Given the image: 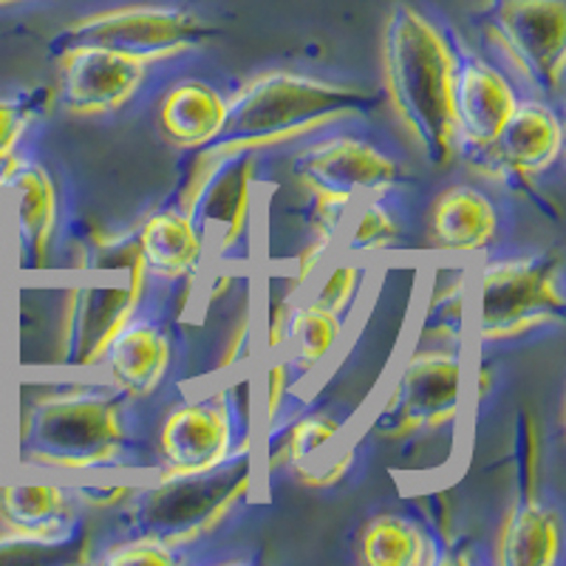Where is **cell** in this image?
Returning <instances> with one entry per match:
<instances>
[{
	"instance_id": "cell-12",
	"label": "cell",
	"mask_w": 566,
	"mask_h": 566,
	"mask_svg": "<svg viewBox=\"0 0 566 566\" xmlns=\"http://www.w3.org/2000/svg\"><path fill=\"white\" fill-rule=\"evenodd\" d=\"M145 292H148L145 283H134L123 275L116 281H91L71 286L65 292L54 366L65 371L99 368L105 348L119 335V328L130 317H136Z\"/></svg>"
},
{
	"instance_id": "cell-19",
	"label": "cell",
	"mask_w": 566,
	"mask_h": 566,
	"mask_svg": "<svg viewBox=\"0 0 566 566\" xmlns=\"http://www.w3.org/2000/svg\"><path fill=\"white\" fill-rule=\"evenodd\" d=\"M340 431L343 422L328 411H315L295 419L283 431L281 444L272 457V468L286 462L295 470L297 482L310 484V488H328V484L340 482L346 470L352 468V448L326 453L335 448Z\"/></svg>"
},
{
	"instance_id": "cell-7",
	"label": "cell",
	"mask_w": 566,
	"mask_h": 566,
	"mask_svg": "<svg viewBox=\"0 0 566 566\" xmlns=\"http://www.w3.org/2000/svg\"><path fill=\"white\" fill-rule=\"evenodd\" d=\"M462 399V352L453 346L419 348L399 366L371 428L386 442H406L422 433H437L459 417Z\"/></svg>"
},
{
	"instance_id": "cell-9",
	"label": "cell",
	"mask_w": 566,
	"mask_h": 566,
	"mask_svg": "<svg viewBox=\"0 0 566 566\" xmlns=\"http://www.w3.org/2000/svg\"><path fill=\"white\" fill-rule=\"evenodd\" d=\"M252 422L255 413L247 394L235 397L232 391H221L176 406L159 431L161 476H187L216 468L239 448L255 442Z\"/></svg>"
},
{
	"instance_id": "cell-14",
	"label": "cell",
	"mask_w": 566,
	"mask_h": 566,
	"mask_svg": "<svg viewBox=\"0 0 566 566\" xmlns=\"http://www.w3.org/2000/svg\"><path fill=\"white\" fill-rule=\"evenodd\" d=\"M57 88L54 105L69 116H105L136 97L148 65L105 49H69L57 54Z\"/></svg>"
},
{
	"instance_id": "cell-18",
	"label": "cell",
	"mask_w": 566,
	"mask_h": 566,
	"mask_svg": "<svg viewBox=\"0 0 566 566\" xmlns=\"http://www.w3.org/2000/svg\"><path fill=\"white\" fill-rule=\"evenodd\" d=\"M170 340L156 323L130 317L105 348L99 368L111 386L130 399L150 397L165 382L170 368Z\"/></svg>"
},
{
	"instance_id": "cell-11",
	"label": "cell",
	"mask_w": 566,
	"mask_h": 566,
	"mask_svg": "<svg viewBox=\"0 0 566 566\" xmlns=\"http://www.w3.org/2000/svg\"><path fill=\"white\" fill-rule=\"evenodd\" d=\"M292 179L315 199L357 205L382 199L406 179L402 165L360 136H328L292 156Z\"/></svg>"
},
{
	"instance_id": "cell-1",
	"label": "cell",
	"mask_w": 566,
	"mask_h": 566,
	"mask_svg": "<svg viewBox=\"0 0 566 566\" xmlns=\"http://www.w3.org/2000/svg\"><path fill=\"white\" fill-rule=\"evenodd\" d=\"M459 54L448 34L411 3H394L382 27V97L431 168L459 154L453 85Z\"/></svg>"
},
{
	"instance_id": "cell-35",
	"label": "cell",
	"mask_w": 566,
	"mask_h": 566,
	"mask_svg": "<svg viewBox=\"0 0 566 566\" xmlns=\"http://www.w3.org/2000/svg\"><path fill=\"white\" fill-rule=\"evenodd\" d=\"M252 337H255V326H252V312H247L239 326L232 328L230 340H227L224 354H221V371H232V368H239L241 363L250 360Z\"/></svg>"
},
{
	"instance_id": "cell-28",
	"label": "cell",
	"mask_w": 566,
	"mask_h": 566,
	"mask_svg": "<svg viewBox=\"0 0 566 566\" xmlns=\"http://www.w3.org/2000/svg\"><path fill=\"white\" fill-rule=\"evenodd\" d=\"M340 241L352 258L391 250L399 241V221L382 199H363L348 210Z\"/></svg>"
},
{
	"instance_id": "cell-25",
	"label": "cell",
	"mask_w": 566,
	"mask_h": 566,
	"mask_svg": "<svg viewBox=\"0 0 566 566\" xmlns=\"http://www.w3.org/2000/svg\"><path fill=\"white\" fill-rule=\"evenodd\" d=\"M340 335L343 317L321 310V306L312 303L310 297H306V301L297 297L290 323V337H286V346H283L290 348L292 374L306 377V374L315 371L321 363H326L328 354L335 352Z\"/></svg>"
},
{
	"instance_id": "cell-21",
	"label": "cell",
	"mask_w": 566,
	"mask_h": 566,
	"mask_svg": "<svg viewBox=\"0 0 566 566\" xmlns=\"http://www.w3.org/2000/svg\"><path fill=\"white\" fill-rule=\"evenodd\" d=\"M499 232L493 201L473 185H453L433 199L428 235L444 255L482 252Z\"/></svg>"
},
{
	"instance_id": "cell-24",
	"label": "cell",
	"mask_w": 566,
	"mask_h": 566,
	"mask_svg": "<svg viewBox=\"0 0 566 566\" xmlns=\"http://www.w3.org/2000/svg\"><path fill=\"white\" fill-rule=\"evenodd\" d=\"M360 558L368 566H428L437 564V544L428 530L397 513H382L360 535Z\"/></svg>"
},
{
	"instance_id": "cell-37",
	"label": "cell",
	"mask_w": 566,
	"mask_h": 566,
	"mask_svg": "<svg viewBox=\"0 0 566 566\" xmlns=\"http://www.w3.org/2000/svg\"><path fill=\"white\" fill-rule=\"evenodd\" d=\"M490 382H493V374H490V368H482L479 371V388H476V399H484L490 391Z\"/></svg>"
},
{
	"instance_id": "cell-30",
	"label": "cell",
	"mask_w": 566,
	"mask_h": 566,
	"mask_svg": "<svg viewBox=\"0 0 566 566\" xmlns=\"http://www.w3.org/2000/svg\"><path fill=\"white\" fill-rule=\"evenodd\" d=\"M363 277H366V266H363L360 261H354V258L337 261V264L326 272L321 286L312 292L310 301L317 303L321 310L332 312V315L346 317V312L352 310L354 297L360 292Z\"/></svg>"
},
{
	"instance_id": "cell-13",
	"label": "cell",
	"mask_w": 566,
	"mask_h": 566,
	"mask_svg": "<svg viewBox=\"0 0 566 566\" xmlns=\"http://www.w3.org/2000/svg\"><path fill=\"white\" fill-rule=\"evenodd\" d=\"M0 190L7 207V235L12 239L14 266L20 272L45 270L60 219L54 176L40 161L12 156L0 170Z\"/></svg>"
},
{
	"instance_id": "cell-34",
	"label": "cell",
	"mask_w": 566,
	"mask_h": 566,
	"mask_svg": "<svg viewBox=\"0 0 566 566\" xmlns=\"http://www.w3.org/2000/svg\"><path fill=\"white\" fill-rule=\"evenodd\" d=\"M297 295L295 292H283L281 297L270 303V310H266V321H264V348L266 352H281L286 346V337H290V323H292V312H295Z\"/></svg>"
},
{
	"instance_id": "cell-4",
	"label": "cell",
	"mask_w": 566,
	"mask_h": 566,
	"mask_svg": "<svg viewBox=\"0 0 566 566\" xmlns=\"http://www.w3.org/2000/svg\"><path fill=\"white\" fill-rule=\"evenodd\" d=\"M261 473L264 470L252 442L210 470L159 476L156 484L134 488L128 502L119 504V522L130 535L159 538L176 549L190 547L219 530L247 502Z\"/></svg>"
},
{
	"instance_id": "cell-33",
	"label": "cell",
	"mask_w": 566,
	"mask_h": 566,
	"mask_svg": "<svg viewBox=\"0 0 566 566\" xmlns=\"http://www.w3.org/2000/svg\"><path fill=\"white\" fill-rule=\"evenodd\" d=\"M292 382V368L286 360H270L264 371V386H261V431H266L270 424H275L277 413H281L283 402H286V394H290Z\"/></svg>"
},
{
	"instance_id": "cell-38",
	"label": "cell",
	"mask_w": 566,
	"mask_h": 566,
	"mask_svg": "<svg viewBox=\"0 0 566 566\" xmlns=\"http://www.w3.org/2000/svg\"><path fill=\"white\" fill-rule=\"evenodd\" d=\"M7 241V207H3V190H0V247Z\"/></svg>"
},
{
	"instance_id": "cell-3",
	"label": "cell",
	"mask_w": 566,
	"mask_h": 566,
	"mask_svg": "<svg viewBox=\"0 0 566 566\" xmlns=\"http://www.w3.org/2000/svg\"><path fill=\"white\" fill-rule=\"evenodd\" d=\"M125 444L123 406L114 391L94 382L45 386L20 406L14 433L20 462L85 473L119 462Z\"/></svg>"
},
{
	"instance_id": "cell-20",
	"label": "cell",
	"mask_w": 566,
	"mask_h": 566,
	"mask_svg": "<svg viewBox=\"0 0 566 566\" xmlns=\"http://www.w3.org/2000/svg\"><path fill=\"white\" fill-rule=\"evenodd\" d=\"M227 111H230V103L216 85L205 80H181L165 91L156 123L174 148L199 154L221 136Z\"/></svg>"
},
{
	"instance_id": "cell-29",
	"label": "cell",
	"mask_w": 566,
	"mask_h": 566,
	"mask_svg": "<svg viewBox=\"0 0 566 566\" xmlns=\"http://www.w3.org/2000/svg\"><path fill=\"white\" fill-rule=\"evenodd\" d=\"M52 105V88H32L27 94H18V97H0V170L12 156H18L14 150H18L29 125Z\"/></svg>"
},
{
	"instance_id": "cell-27",
	"label": "cell",
	"mask_w": 566,
	"mask_h": 566,
	"mask_svg": "<svg viewBox=\"0 0 566 566\" xmlns=\"http://www.w3.org/2000/svg\"><path fill=\"white\" fill-rule=\"evenodd\" d=\"M448 275L433 283L431 297L422 312V340L459 343L464 335V295H468V272L464 266L444 270Z\"/></svg>"
},
{
	"instance_id": "cell-32",
	"label": "cell",
	"mask_w": 566,
	"mask_h": 566,
	"mask_svg": "<svg viewBox=\"0 0 566 566\" xmlns=\"http://www.w3.org/2000/svg\"><path fill=\"white\" fill-rule=\"evenodd\" d=\"M105 564H150V566H170L179 560V549L148 535H130L125 541H116L105 549Z\"/></svg>"
},
{
	"instance_id": "cell-6",
	"label": "cell",
	"mask_w": 566,
	"mask_h": 566,
	"mask_svg": "<svg viewBox=\"0 0 566 566\" xmlns=\"http://www.w3.org/2000/svg\"><path fill=\"white\" fill-rule=\"evenodd\" d=\"M564 270L553 252L502 258L479 275V337L504 343L564 321Z\"/></svg>"
},
{
	"instance_id": "cell-23",
	"label": "cell",
	"mask_w": 566,
	"mask_h": 566,
	"mask_svg": "<svg viewBox=\"0 0 566 566\" xmlns=\"http://www.w3.org/2000/svg\"><path fill=\"white\" fill-rule=\"evenodd\" d=\"M495 560L502 566H555L560 560L558 515L541 502V495L515 502L504 513L495 535Z\"/></svg>"
},
{
	"instance_id": "cell-5",
	"label": "cell",
	"mask_w": 566,
	"mask_h": 566,
	"mask_svg": "<svg viewBox=\"0 0 566 566\" xmlns=\"http://www.w3.org/2000/svg\"><path fill=\"white\" fill-rule=\"evenodd\" d=\"M216 34V29L199 14L179 7H119L108 12L85 14L49 40V54L69 52V49H105L139 63H161L196 52Z\"/></svg>"
},
{
	"instance_id": "cell-39",
	"label": "cell",
	"mask_w": 566,
	"mask_h": 566,
	"mask_svg": "<svg viewBox=\"0 0 566 566\" xmlns=\"http://www.w3.org/2000/svg\"><path fill=\"white\" fill-rule=\"evenodd\" d=\"M12 544H14V541L9 538V535L3 533V530H0V547H12Z\"/></svg>"
},
{
	"instance_id": "cell-8",
	"label": "cell",
	"mask_w": 566,
	"mask_h": 566,
	"mask_svg": "<svg viewBox=\"0 0 566 566\" xmlns=\"http://www.w3.org/2000/svg\"><path fill=\"white\" fill-rule=\"evenodd\" d=\"M258 150H199L179 210L199 227L207 250L227 258L247 244L255 201Z\"/></svg>"
},
{
	"instance_id": "cell-31",
	"label": "cell",
	"mask_w": 566,
	"mask_h": 566,
	"mask_svg": "<svg viewBox=\"0 0 566 566\" xmlns=\"http://www.w3.org/2000/svg\"><path fill=\"white\" fill-rule=\"evenodd\" d=\"M515 482L524 499L541 495V433L530 411H522L515 419Z\"/></svg>"
},
{
	"instance_id": "cell-22",
	"label": "cell",
	"mask_w": 566,
	"mask_h": 566,
	"mask_svg": "<svg viewBox=\"0 0 566 566\" xmlns=\"http://www.w3.org/2000/svg\"><path fill=\"white\" fill-rule=\"evenodd\" d=\"M142 264L148 277L181 281L199 272L207 255V241L185 210L154 212L136 232Z\"/></svg>"
},
{
	"instance_id": "cell-36",
	"label": "cell",
	"mask_w": 566,
	"mask_h": 566,
	"mask_svg": "<svg viewBox=\"0 0 566 566\" xmlns=\"http://www.w3.org/2000/svg\"><path fill=\"white\" fill-rule=\"evenodd\" d=\"M77 504H88V507L97 510H108V507H119V504L128 502V495L134 493V488L128 484H91V488H71Z\"/></svg>"
},
{
	"instance_id": "cell-15",
	"label": "cell",
	"mask_w": 566,
	"mask_h": 566,
	"mask_svg": "<svg viewBox=\"0 0 566 566\" xmlns=\"http://www.w3.org/2000/svg\"><path fill=\"white\" fill-rule=\"evenodd\" d=\"M515 105L518 94L502 71L476 54L459 57L453 85V125L459 148L479 159L493 145Z\"/></svg>"
},
{
	"instance_id": "cell-10",
	"label": "cell",
	"mask_w": 566,
	"mask_h": 566,
	"mask_svg": "<svg viewBox=\"0 0 566 566\" xmlns=\"http://www.w3.org/2000/svg\"><path fill=\"white\" fill-rule=\"evenodd\" d=\"M488 34L544 97H558L566 69V0H493Z\"/></svg>"
},
{
	"instance_id": "cell-2",
	"label": "cell",
	"mask_w": 566,
	"mask_h": 566,
	"mask_svg": "<svg viewBox=\"0 0 566 566\" xmlns=\"http://www.w3.org/2000/svg\"><path fill=\"white\" fill-rule=\"evenodd\" d=\"M227 111L224 130L205 150H266L328 125L380 111L382 91L328 83L292 71H266L241 85Z\"/></svg>"
},
{
	"instance_id": "cell-40",
	"label": "cell",
	"mask_w": 566,
	"mask_h": 566,
	"mask_svg": "<svg viewBox=\"0 0 566 566\" xmlns=\"http://www.w3.org/2000/svg\"><path fill=\"white\" fill-rule=\"evenodd\" d=\"M9 3H23V0H0V7H9Z\"/></svg>"
},
{
	"instance_id": "cell-26",
	"label": "cell",
	"mask_w": 566,
	"mask_h": 566,
	"mask_svg": "<svg viewBox=\"0 0 566 566\" xmlns=\"http://www.w3.org/2000/svg\"><path fill=\"white\" fill-rule=\"evenodd\" d=\"M74 266L83 272H97V275H123L134 283L148 286V272L142 264L136 232H116L108 227H91L77 244Z\"/></svg>"
},
{
	"instance_id": "cell-16",
	"label": "cell",
	"mask_w": 566,
	"mask_h": 566,
	"mask_svg": "<svg viewBox=\"0 0 566 566\" xmlns=\"http://www.w3.org/2000/svg\"><path fill=\"white\" fill-rule=\"evenodd\" d=\"M564 150V125L558 114L541 99H518L515 111L499 130L495 142L479 156L495 174L535 179L547 174Z\"/></svg>"
},
{
	"instance_id": "cell-17",
	"label": "cell",
	"mask_w": 566,
	"mask_h": 566,
	"mask_svg": "<svg viewBox=\"0 0 566 566\" xmlns=\"http://www.w3.org/2000/svg\"><path fill=\"white\" fill-rule=\"evenodd\" d=\"M77 527V499L63 484L0 488V530L14 544L57 547Z\"/></svg>"
}]
</instances>
